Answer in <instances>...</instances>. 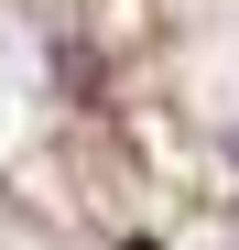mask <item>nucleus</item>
Returning <instances> with one entry per match:
<instances>
[{
	"instance_id": "f257e3e1",
	"label": "nucleus",
	"mask_w": 239,
	"mask_h": 250,
	"mask_svg": "<svg viewBox=\"0 0 239 250\" xmlns=\"http://www.w3.org/2000/svg\"><path fill=\"white\" fill-rule=\"evenodd\" d=\"M228 163H239V120H228Z\"/></svg>"
}]
</instances>
